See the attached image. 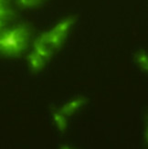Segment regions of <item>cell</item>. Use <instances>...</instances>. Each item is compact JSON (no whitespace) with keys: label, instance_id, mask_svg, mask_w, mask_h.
I'll use <instances>...</instances> for the list:
<instances>
[{"label":"cell","instance_id":"cell-2","mask_svg":"<svg viewBox=\"0 0 148 149\" xmlns=\"http://www.w3.org/2000/svg\"><path fill=\"white\" fill-rule=\"evenodd\" d=\"M30 37L29 29L19 25L0 34V54L17 56L27 48Z\"/></svg>","mask_w":148,"mask_h":149},{"label":"cell","instance_id":"cell-4","mask_svg":"<svg viewBox=\"0 0 148 149\" xmlns=\"http://www.w3.org/2000/svg\"><path fill=\"white\" fill-rule=\"evenodd\" d=\"M53 119H54L55 124L60 130L64 131L67 128V120L65 118V115L62 114L60 112H58V113H54Z\"/></svg>","mask_w":148,"mask_h":149},{"label":"cell","instance_id":"cell-1","mask_svg":"<svg viewBox=\"0 0 148 149\" xmlns=\"http://www.w3.org/2000/svg\"><path fill=\"white\" fill-rule=\"evenodd\" d=\"M74 21V17H66L49 31L43 33L36 40L34 43V50L32 51V53L40 57L44 61H47L54 50L60 47L66 38Z\"/></svg>","mask_w":148,"mask_h":149},{"label":"cell","instance_id":"cell-9","mask_svg":"<svg viewBox=\"0 0 148 149\" xmlns=\"http://www.w3.org/2000/svg\"><path fill=\"white\" fill-rule=\"evenodd\" d=\"M0 2H4V0H0Z\"/></svg>","mask_w":148,"mask_h":149},{"label":"cell","instance_id":"cell-8","mask_svg":"<svg viewBox=\"0 0 148 149\" xmlns=\"http://www.w3.org/2000/svg\"><path fill=\"white\" fill-rule=\"evenodd\" d=\"M2 26V20H0V27Z\"/></svg>","mask_w":148,"mask_h":149},{"label":"cell","instance_id":"cell-6","mask_svg":"<svg viewBox=\"0 0 148 149\" xmlns=\"http://www.w3.org/2000/svg\"><path fill=\"white\" fill-rule=\"evenodd\" d=\"M137 62L142 69L146 70L147 69V56L145 52H141L136 57Z\"/></svg>","mask_w":148,"mask_h":149},{"label":"cell","instance_id":"cell-5","mask_svg":"<svg viewBox=\"0 0 148 149\" xmlns=\"http://www.w3.org/2000/svg\"><path fill=\"white\" fill-rule=\"evenodd\" d=\"M10 15H11L10 8L5 4V2H0V20L10 17Z\"/></svg>","mask_w":148,"mask_h":149},{"label":"cell","instance_id":"cell-7","mask_svg":"<svg viewBox=\"0 0 148 149\" xmlns=\"http://www.w3.org/2000/svg\"><path fill=\"white\" fill-rule=\"evenodd\" d=\"M42 0H17L18 4L22 6H27V8H30V6H36L40 4Z\"/></svg>","mask_w":148,"mask_h":149},{"label":"cell","instance_id":"cell-3","mask_svg":"<svg viewBox=\"0 0 148 149\" xmlns=\"http://www.w3.org/2000/svg\"><path fill=\"white\" fill-rule=\"evenodd\" d=\"M85 102H86V100H85L84 97H82V96L77 97V98L72 100L68 103H66V104L61 108L60 113L64 115L72 114L77 109H79L81 105L84 104Z\"/></svg>","mask_w":148,"mask_h":149},{"label":"cell","instance_id":"cell-10","mask_svg":"<svg viewBox=\"0 0 148 149\" xmlns=\"http://www.w3.org/2000/svg\"><path fill=\"white\" fill-rule=\"evenodd\" d=\"M63 149H69V148H66V147H65V148H63Z\"/></svg>","mask_w":148,"mask_h":149}]
</instances>
